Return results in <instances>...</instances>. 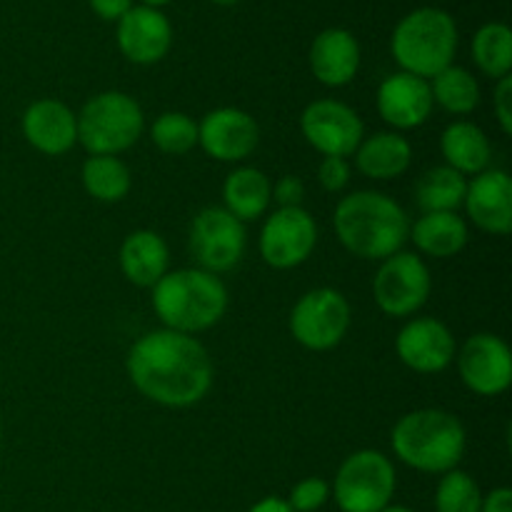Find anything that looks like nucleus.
<instances>
[{
  "instance_id": "72a5a7b5",
  "label": "nucleus",
  "mask_w": 512,
  "mask_h": 512,
  "mask_svg": "<svg viewBox=\"0 0 512 512\" xmlns=\"http://www.w3.org/2000/svg\"><path fill=\"white\" fill-rule=\"evenodd\" d=\"M303 198L305 183L298 175H283L273 185V200L278 203V208H303Z\"/></svg>"
},
{
  "instance_id": "cd10ccee",
  "label": "nucleus",
  "mask_w": 512,
  "mask_h": 512,
  "mask_svg": "<svg viewBox=\"0 0 512 512\" xmlns=\"http://www.w3.org/2000/svg\"><path fill=\"white\" fill-rule=\"evenodd\" d=\"M433 103L450 115H470L480 105V85L468 68L448 65L435 78L428 80Z\"/></svg>"
},
{
  "instance_id": "5701e85b",
  "label": "nucleus",
  "mask_w": 512,
  "mask_h": 512,
  "mask_svg": "<svg viewBox=\"0 0 512 512\" xmlns=\"http://www.w3.org/2000/svg\"><path fill=\"white\" fill-rule=\"evenodd\" d=\"M440 153H443L445 165L458 170L460 175H478L490 168L493 158V145L480 125L470 120H455L440 135Z\"/></svg>"
},
{
  "instance_id": "ddd939ff",
  "label": "nucleus",
  "mask_w": 512,
  "mask_h": 512,
  "mask_svg": "<svg viewBox=\"0 0 512 512\" xmlns=\"http://www.w3.org/2000/svg\"><path fill=\"white\" fill-rule=\"evenodd\" d=\"M458 360V373L465 388L483 398L503 395L512 383V353L500 335L475 333L463 343Z\"/></svg>"
},
{
  "instance_id": "a878e982",
  "label": "nucleus",
  "mask_w": 512,
  "mask_h": 512,
  "mask_svg": "<svg viewBox=\"0 0 512 512\" xmlns=\"http://www.w3.org/2000/svg\"><path fill=\"white\" fill-rule=\"evenodd\" d=\"M468 178L448 165H438L420 175L415 183V203L423 213H458L463 208Z\"/></svg>"
},
{
  "instance_id": "58836bf2",
  "label": "nucleus",
  "mask_w": 512,
  "mask_h": 512,
  "mask_svg": "<svg viewBox=\"0 0 512 512\" xmlns=\"http://www.w3.org/2000/svg\"><path fill=\"white\" fill-rule=\"evenodd\" d=\"M173 3V0H140V5H148V8H163V5Z\"/></svg>"
},
{
  "instance_id": "0eeeda50",
  "label": "nucleus",
  "mask_w": 512,
  "mask_h": 512,
  "mask_svg": "<svg viewBox=\"0 0 512 512\" xmlns=\"http://www.w3.org/2000/svg\"><path fill=\"white\" fill-rule=\"evenodd\" d=\"M398 473L380 450H358L338 468L330 495L340 512H380L393 503Z\"/></svg>"
},
{
  "instance_id": "412c9836",
  "label": "nucleus",
  "mask_w": 512,
  "mask_h": 512,
  "mask_svg": "<svg viewBox=\"0 0 512 512\" xmlns=\"http://www.w3.org/2000/svg\"><path fill=\"white\" fill-rule=\"evenodd\" d=\"M120 270L138 288H153L170 265L168 243L155 230H135L120 245Z\"/></svg>"
},
{
  "instance_id": "b1692460",
  "label": "nucleus",
  "mask_w": 512,
  "mask_h": 512,
  "mask_svg": "<svg viewBox=\"0 0 512 512\" xmlns=\"http://www.w3.org/2000/svg\"><path fill=\"white\" fill-rule=\"evenodd\" d=\"M273 203V183L268 175L250 165L230 170L223 183V208L240 223H250L268 213Z\"/></svg>"
},
{
  "instance_id": "393cba45",
  "label": "nucleus",
  "mask_w": 512,
  "mask_h": 512,
  "mask_svg": "<svg viewBox=\"0 0 512 512\" xmlns=\"http://www.w3.org/2000/svg\"><path fill=\"white\" fill-rule=\"evenodd\" d=\"M428 258H453L468 245V223L458 213H423L410 223V238Z\"/></svg>"
},
{
  "instance_id": "6ab92c4d",
  "label": "nucleus",
  "mask_w": 512,
  "mask_h": 512,
  "mask_svg": "<svg viewBox=\"0 0 512 512\" xmlns=\"http://www.w3.org/2000/svg\"><path fill=\"white\" fill-rule=\"evenodd\" d=\"M20 128L30 148L50 158L65 155L78 143V115L63 100L40 98L30 103L20 120Z\"/></svg>"
},
{
  "instance_id": "bb28decb",
  "label": "nucleus",
  "mask_w": 512,
  "mask_h": 512,
  "mask_svg": "<svg viewBox=\"0 0 512 512\" xmlns=\"http://www.w3.org/2000/svg\"><path fill=\"white\" fill-rule=\"evenodd\" d=\"M80 180L85 193L100 203H120L133 185V175L118 155H90L80 170Z\"/></svg>"
},
{
  "instance_id": "c756f323",
  "label": "nucleus",
  "mask_w": 512,
  "mask_h": 512,
  "mask_svg": "<svg viewBox=\"0 0 512 512\" xmlns=\"http://www.w3.org/2000/svg\"><path fill=\"white\" fill-rule=\"evenodd\" d=\"M150 140L160 153L185 155L198 145V123L180 110H168L155 118Z\"/></svg>"
},
{
  "instance_id": "473e14b6",
  "label": "nucleus",
  "mask_w": 512,
  "mask_h": 512,
  "mask_svg": "<svg viewBox=\"0 0 512 512\" xmlns=\"http://www.w3.org/2000/svg\"><path fill=\"white\" fill-rule=\"evenodd\" d=\"M318 180L328 193H340L350 183L348 158H323L318 165Z\"/></svg>"
},
{
  "instance_id": "f03ea898",
  "label": "nucleus",
  "mask_w": 512,
  "mask_h": 512,
  "mask_svg": "<svg viewBox=\"0 0 512 512\" xmlns=\"http://www.w3.org/2000/svg\"><path fill=\"white\" fill-rule=\"evenodd\" d=\"M340 245L355 258L385 260L400 253L410 238V218L403 205L378 190L345 195L333 213Z\"/></svg>"
},
{
  "instance_id": "6e6552de",
  "label": "nucleus",
  "mask_w": 512,
  "mask_h": 512,
  "mask_svg": "<svg viewBox=\"0 0 512 512\" xmlns=\"http://www.w3.org/2000/svg\"><path fill=\"white\" fill-rule=\"evenodd\" d=\"M350 310L348 298L335 288H315L300 295L290 310V333L295 343L313 353H325L343 343L348 335Z\"/></svg>"
},
{
  "instance_id": "c9c22d12",
  "label": "nucleus",
  "mask_w": 512,
  "mask_h": 512,
  "mask_svg": "<svg viewBox=\"0 0 512 512\" xmlns=\"http://www.w3.org/2000/svg\"><path fill=\"white\" fill-rule=\"evenodd\" d=\"M88 3L98 18L110 20V23H118L133 8V0H88Z\"/></svg>"
},
{
  "instance_id": "ea45409f",
  "label": "nucleus",
  "mask_w": 512,
  "mask_h": 512,
  "mask_svg": "<svg viewBox=\"0 0 512 512\" xmlns=\"http://www.w3.org/2000/svg\"><path fill=\"white\" fill-rule=\"evenodd\" d=\"M380 512H413V510L405 508V505H393V503H390L388 508H383Z\"/></svg>"
},
{
  "instance_id": "7ed1b4c3",
  "label": "nucleus",
  "mask_w": 512,
  "mask_h": 512,
  "mask_svg": "<svg viewBox=\"0 0 512 512\" xmlns=\"http://www.w3.org/2000/svg\"><path fill=\"white\" fill-rule=\"evenodd\" d=\"M395 458L408 468L428 475L455 470L468 448L465 425L458 415L440 408H420L405 413L390 433Z\"/></svg>"
},
{
  "instance_id": "79ce46f5",
  "label": "nucleus",
  "mask_w": 512,
  "mask_h": 512,
  "mask_svg": "<svg viewBox=\"0 0 512 512\" xmlns=\"http://www.w3.org/2000/svg\"><path fill=\"white\" fill-rule=\"evenodd\" d=\"M0 438H3V428H0Z\"/></svg>"
},
{
  "instance_id": "39448f33",
  "label": "nucleus",
  "mask_w": 512,
  "mask_h": 512,
  "mask_svg": "<svg viewBox=\"0 0 512 512\" xmlns=\"http://www.w3.org/2000/svg\"><path fill=\"white\" fill-rule=\"evenodd\" d=\"M458 40V25L448 10L418 8L395 25L390 53L403 73L430 80L453 65Z\"/></svg>"
},
{
  "instance_id": "9b49d317",
  "label": "nucleus",
  "mask_w": 512,
  "mask_h": 512,
  "mask_svg": "<svg viewBox=\"0 0 512 512\" xmlns=\"http://www.w3.org/2000/svg\"><path fill=\"white\" fill-rule=\"evenodd\" d=\"M300 133L310 148L323 158H348L365 138V125L358 110L343 100L320 98L305 105L300 115Z\"/></svg>"
},
{
  "instance_id": "aec40b11",
  "label": "nucleus",
  "mask_w": 512,
  "mask_h": 512,
  "mask_svg": "<svg viewBox=\"0 0 512 512\" xmlns=\"http://www.w3.org/2000/svg\"><path fill=\"white\" fill-rule=\"evenodd\" d=\"M360 43L350 30L345 28H325L315 35L310 45V70L318 78V83L328 88H343L353 83L360 70Z\"/></svg>"
},
{
  "instance_id": "f257e3e1",
  "label": "nucleus",
  "mask_w": 512,
  "mask_h": 512,
  "mask_svg": "<svg viewBox=\"0 0 512 512\" xmlns=\"http://www.w3.org/2000/svg\"><path fill=\"white\" fill-rule=\"evenodd\" d=\"M125 370L143 398L163 408H193L213 385V360L193 335L160 328L140 335L128 350Z\"/></svg>"
},
{
  "instance_id": "c85d7f7f",
  "label": "nucleus",
  "mask_w": 512,
  "mask_h": 512,
  "mask_svg": "<svg viewBox=\"0 0 512 512\" xmlns=\"http://www.w3.org/2000/svg\"><path fill=\"white\" fill-rule=\"evenodd\" d=\"M473 60L488 78H505L512 70V33L505 23H485L473 38Z\"/></svg>"
},
{
  "instance_id": "20e7f679",
  "label": "nucleus",
  "mask_w": 512,
  "mask_h": 512,
  "mask_svg": "<svg viewBox=\"0 0 512 512\" xmlns=\"http://www.w3.org/2000/svg\"><path fill=\"white\" fill-rule=\"evenodd\" d=\"M153 310L163 328L195 335L213 328L228 310V288L203 268L168 270L153 285Z\"/></svg>"
},
{
  "instance_id": "a19ab883",
  "label": "nucleus",
  "mask_w": 512,
  "mask_h": 512,
  "mask_svg": "<svg viewBox=\"0 0 512 512\" xmlns=\"http://www.w3.org/2000/svg\"><path fill=\"white\" fill-rule=\"evenodd\" d=\"M210 3H215V5H233V3H240V0H210Z\"/></svg>"
},
{
  "instance_id": "f3484780",
  "label": "nucleus",
  "mask_w": 512,
  "mask_h": 512,
  "mask_svg": "<svg viewBox=\"0 0 512 512\" xmlns=\"http://www.w3.org/2000/svg\"><path fill=\"white\" fill-rule=\"evenodd\" d=\"M463 208L475 228L490 235L512 230V180L505 170L488 168L468 180Z\"/></svg>"
},
{
  "instance_id": "e433bc0d",
  "label": "nucleus",
  "mask_w": 512,
  "mask_h": 512,
  "mask_svg": "<svg viewBox=\"0 0 512 512\" xmlns=\"http://www.w3.org/2000/svg\"><path fill=\"white\" fill-rule=\"evenodd\" d=\"M480 512H512V490L495 488L488 495H483Z\"/></svg>"
},
{
  "instance_id": "4468645a",
  "label": "nucleus",
  "mask_w": 512,
  "mask_h": 512,
  "mask_svg": "<svg viewBox=\"0 0 512 512\" xmlns=\"http://www.w3.org/2000/svg\"><path fill=\"white\" fill-rule=\"evenodd\" d=\"M395 353L400 363L413 373H443L458 353L453 333L438 318H413L400 328L395 338Z\"/></svg>"
},
{
  "instance_id": "423d86ee",
  "label": "nucleus",
  "mask_w": 512,
  "mask_h": 512,
  "mask_svg": "<svg viewBox=\"0 0 512 512\" xmlns=\"http://www.w3.org/2000/svg\"><path fill=\"white\" fill-rule=\"evenodd\" d=\"M78 115V143L90 155H120L133 148L145 128L138 100L120 90L90 98Z\"/></svg>"
},
{
  "instance_id": "4be33fe9",
  "label": "nucleus",
  "mask_w": 512,
  "mask_h": 512,
  "mask_svg": "<svg viewBox=\"0 0 512 512\" xmlns=\"http://www.w3.org/2000/svg\"><path fill=\"white\" fill-rule=\"evenodd\" d=\"M355 168L370 180H395L413 163V145L403 133L383 130L360 140L355 150Z\"/></svg>"
},
{
  "instance_id": "f704fd0d",
  "label": "nucleus",
  "mask_w": 512,
  "mask_h": 512,
  "mask_svg": "<svg viewBox=\"0 0 512 512\" xmlns=\"http://www.w3.org/2000/svg\"><path fill=\"white\" fill-rule=\"evenodd\" d=\"M493 113L498 118L500 130L505 135H512V78L505 75V78L498 80L493 93Z\"/></svg>"
},
{
  "instance_id": "f8f14e48",
  "label": "nucleus",
  "mask_w": 512,
  "mask_h": 512,
  "mask_svg": "<svg viewBox=\"0 0 512 512\" xmlns=\"http://www.w3.org/2000/svg\"><path fill=\"white\" fill-rule=\"evenodd\" d=\"M318 245V225L305 208H278L260 228V258L275 270L303 265Z\"/></svg>"
},
{
  "instance_id": "1a4fd4ad",
  "label": "nucleus",
  "mask_w": 512,
  "mask_h": 512,
  "mask_svg": "<svg viewBox=\"0 0 512 512\" xmlns=\"http://www.w3.org/2000/svg\"><path fill=\"white\" fill-rule=\"evenodd\" d=\"M433 278L430 268L418 253H400L380 260L373 278V298L380 313L388 318H410L418 313L430 298Z\"/></svg>"
},
{
  "instance_id": "2f4dec72",
  "label": "nucleus",
  "mask_w": 512,
  "mask_h": 512,
  "mask_svg": "<svg viewBox=\"0 0 512 512\" xmlns=\"http://www.w3.org/2000/svg\"><path fill=\"white\" fill-rule=\"evenodd\" d=\"M330 500V483L323 478H305L293 485L288 505L293 512H318Z\"/></svg>"
},
{
  "instance_id": "7c9ffc66",
  "label": "nucleus",
  "mask_w": 512,
  "mask_h": 512,
  "mask_svg": "<svg viewBox=\"0 0 512 512\" xmlns=\"http://www.w3.org/2000/svg\"><path fill=\"white\" fill-rule=\"evenodd\" d=\"M483 505V493L475 483L473 475L465 470H448L440 478L438 490H435V510L438 512H480Z\"/></svg>"
},
{
  "instance_id": "2eb2a0df",
  "label": "nucleus",
  "mask_w": 512,
  "mask_h": 512,
  "mask_svg": "<svg viewBox=\"0 0 512 512\" xmlns=\"http://www.w3.org/2000/svg\"><path fill=\"white\" fill-rule=\"evenodd\" d=\"M260 143V128L240 108H215L198 123V145L218 163H240Z\"/></svg>"
},
{
  "instance_id": "9d476101",
  "label": "nucleus",
  "mask_w": 512,
  "mask_h": 512,
  "mask_svg": "<svg viewBox=\"0 0 512 512\" xmlns=\"http://www.w3.org/2000/svg\"><path fill=\"white\" fill-rule=\"evenodd\" d=\"M245 245H248L245 223H240L225 208L210 205L200 210L190 223L188 248L198 268L208 273L220 275L233 270L243 260Z\"/></svg>"
},
{
  "instance_id": "4c0bfd02",
  "label": "nucleus",
  "mask_w": 512,
  "mask_h": 512,
  "mask_svg": "<svg viewBox=\"0 0 512 512\" xmlns=\"http://www.w3.org/2000/svg\"><path fill=\"white\" fill-rule=\"evenodd\" d=\"M248 512H293V508L288 505V500L270 495V498L258 500V503H255Z\"/></svg>"
},
{
  "instance_id": "dca6fc26",
  "label": "nucleus",
  "mask_w": 512,
  "mask_h": 512,
  "mask_svg": "<svg viewBox=\"0 0 512 512\" xmlns=\"http://www.w3.org/2000/svg\"><path fill=\"white\" fill-rule=\"evenodd\" d=\"M118 48L130 63L153 65L168 55L173 45V25L168 15L148 5H133L123 18L118 20Z\"/></svg>"
},
{
  "instance_id": "a211bd4d",
  "label": "nucleus",
  "mask_w": 512,
  "mask_h": 512,
  "mask_svg": "<svg viewBox=\"0 0 512 512\" xmlns=\"http://www.w3.org/2000/svg\"><path fill=\"white\" fill-rule=\"evenodd\" d=\"M433 93L428 80L410 73H393L378 88V113L395 133L415 130L433 113Z\"/></svg>"
}]
</instances>
